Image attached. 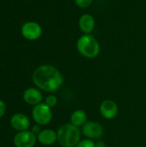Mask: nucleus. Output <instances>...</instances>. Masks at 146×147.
Here are the masks:
<instances>
[{
	"label": "nucleus",
	"mask_w": 146,
	"mask_h": 147,
	"mask_svg": "<svg viewBox=\"0 0 146 147\" xmlns=\"http://www.w3.org/2000/svg\"><path fill=\"white\" fill-rule=\"evenodd\" d=\"M82 133L89 140H97L103 135V127L98 122L88 121L82 127Z\"/></svg>",
	"instance_id": "7"
},
{
	"label": "nucleus",
	"mask_w": 146,
	"mask_h": 147,
	"mask_svg": "<svg viewBox=\"0 0 146 147\" xmlns=\"http://www.w3.org/2000/svg\"><path fill=\"white\" fill-rule=\"evenodd\" d=\"M10 125L14 129L19 132H22L28 129V127H30V121L25 115L18 113L11 117Z\"/></svg>",
	"instance_id": "9"
},
{
	"label": "nucleus",
	"mask_w": 146,
	"mask_h": 147,
	"mask_svg": "<svg viewBox=\"0 0 146 147\" xmlns=\"http://www.w3.org/2000/svg\"><path fill=\"white\" fill-rule=\"evenodd\" d=\"M78 26L83 33L90 34L96 27V20L93 16L89 14H83L78 20Z\"/></svg>",
	"instance_id": "10"
},
{
	"label": "nucleus",
	"mask_w": 146,
	"mask_h": 147,
	"mask_svg": "<svg viewBox=\"0 0 146 147\" xmlns=\"http://www.w3.org/2000/svg\"><path fill=\"white\" fill-rule=\"evenodd\" d=\"M5 109H6V107H5V103L0 100V118L3 117V115H4L5 113Z\"/></svg>",
	"instance_id": "17"
},
{
	"label": "nucleus",
	"mask_w": 146,
	"mask_h": 147,
	"mask_svg": "<svg viewBox=\"0 0 146 147\" xmlns=\"http://www.w3.org/2000/svg\"><path fill=\"white\" fill-rule=\"evenodd\" d=\"M74 2L77 7L81 9H86L92 4L93 0H74Z\"/></svg>",
	"instance_id": "15"
},
{
	"label": "nucleus",
	"mask_w": 146,
	"mask_h": 147,
	"mask_svg": "<svg viewBox=\"0 0 146 147\" xmlns=\"http://www.w3.org/2000/svg\"><path fill=\"white\" fill-rule=\"evenodd\" d=\"M38 141L45 146H51L58 140L57 134L51 129H46L41 131L37 136Z\"/></svg>",
	"instance_id": "12"
},
{
	"label": "nucleus",
	"mask_w": 146,
	"mask_h": 147,
	"mask_svg": "<svg viewBox=\"0 0 146 147\" xmlns=\"http://www.w3.org/2000/svg\"><path fill=\"white\" fill-rule=\"evenodd\" d=\"M31 132H32L33 134H34L35 135H36V134L38 135V134L41 132V131H40V127L39 126H37V125H36V126H34V127H32Z\"/></svg>",
	"instance_id": "18"
},
{
	"label": "nucleus",
	"mask_w": 146,
	"mask_h": 147,
	"mask_svg": "<svg viewBox=\"0 0 146 147\" xmlns=\"http://www.w3.org/2000/svg\"><path fill=\"white\" fill-rule=\"evenodd\" d=\"M45 103H46L48 107H50V108L52 109V108H54V107L57 105V103H58V99H57V97H56L55 96L50 95V96H48L46 98Z\"/></svg>",
	"instance_id": "14"
},
{
	"label": "nucleus",
	"mask_w": 146,
	"mask_h": 147,
	"mask_svg": "<svg viewBox=\"0 0 146 147\" xmlns=\"http://www.w3.org/2000/svg\"><path fill=\"white\" fill-rule=\"evenodd\" d=\"M75 147H96V143L89 139H86L83 140H80V142Z\"/></svg>",
	"instance_id": "16"
},
{
	"label": "nucleus",
	"mask_w": 146,
	"mask_h": 147,
	"mask_svg": "<svg viewBox=\"0 0 146 147\" xmlns=\"http://www.w3.org/2000/svg\"><path fill=\"white\" fill-rule=\"evenodd\" d=\"M100 112L102 117L107 120L115 118L119 113V109L115 102L112 100H104L100 105Z\"/></svg>",
	"instance_id": "8"
},
{
	"label": "nucleus",
	"mask_w": 146,
	"mask_h": 147,
	"mask_svg": "<svg viewBox=\"0 0 146 147\" xmlns=\"http://www.w3.org/2000/svg\"><path fill=\"white\" fill-rule=\"evenodd\" d=\"M96 147H106V145L103 141H98L96 143Z\"/></svg>",
	"instance_id": "19"
},
{
	"label": "nucleus",
	"mask_w": 146,
	"mask_h": 147,
	"mask_svg": "<svg viewBox=\"0 0 146 147\" xmlns=\"http://www.w3.org/2000/svg\"><path fill=\"white\" fill-rule=\"evenodd\" d=\"M23 99L28 104L36 106L41 103L42 94L35 88H28L23 93Z\"/></svg>",
	"instance_id": "11"
},
{
	"label": "nucleus",
	"mask_w": 146,
	"mask_h": 147,
	"mask_svg": "<svg viewBox=\"0 0 146 147\" xmlns=\"http://www.w3.org/2000/svg\"><path fill=\"white\" fill-rule=\"evenodd\" d=\"M32 79L39 89L47 92L59 90L64 82L61 72L56 67L50 65L39 66L34 71Z\"/></svg>",
	"instance_id": "1"
},
{
	"label": "nucleus",
	"mask_w": 146,
	"mask_h": 147,
	"mask_svg": "<svg viewBox=\"0 0 146 147\" xmlns=\"http://www.w3.org/2000/svg\"><path fill=\"white\" fill-rule=\"evenodd\" d=\"M77 49L82 56L87 59H94L99 55L101 47L93 35L84 34L77 40Z\"/></svg>",
	"instance_id": "3"
},
{
	"label": "nucleus",
	"mask_w": 146,
	"mask_h": 147,
	"mask_svg": "<svg viewBox=\"0 0 146 147\" xmlns=\"http://www.w3.org/2000/svg\"><path fill=\"white\" fill-rule=\"evenodd\" d=\"M87 122V115L82 109L75 110L71 115V123L77 127H83Z\"/></svg>",
	"instance_id": "13"
},
{
	"label": "nucleus",
	"mask_w": 146,
	"mask_h": 147,
	"mask_svg": "<svg viewBox=\"0 0 146 147\" xmlns=\"http://www.w3.org/2000/svg\"><path fill=\"white\" fill-rule=\"evenodd\" d=\"M57 137L63 147H75L81 140V131L71 123L65 124L58 129Z\"/></svg>",
	"instance_id": "2"
},
{
	"label": "nucleus",
	"mask_w": 146,
	"mask_h": 147,
	"mask_svg": "<svg viewBox=\"0 0 146 147\" xmlns=\"http://www.w3.org/2000/svg\"><path fill=\"white\" fill-rule=\"evenodd\" d=\"M32 115L34 121L38 125H46L52 118L51 108L46 103H40L34 106L32 111Z\"/></svg>",
	"instance_id": "4"
},
{
	"label": "nucleus",
	"mask_w": 146,
	"mask_h": 147,
	"mask_svg": "<svg viewBox=\"0 0 146 147\" xmlns=\"http://www.w3.org/2000/svg\"><path fill=\"white\" fill-rule=\"evenodd\" d=\"M22 36L28 40H35L39 39L42 34L41 26L35 22H25L22 27Z\"/></svg>",
	"instance_id": "5"
},
{
	"label": "nucleus",
	"mask_w": 146,
	"mask_h": 147,
	"mask_svg": "<svg viewBox=\"0 0 146 147\" xmlns=\"http://www.w3.org/2000/svg\"><path fill=\"white\" fill-rule=\"evenodd\" d=\"M36 136L31 131L19 132L14 137L15 147H34L36 143Z\"/></svg>",
	"instance_id": "6"
}]
</instances>
